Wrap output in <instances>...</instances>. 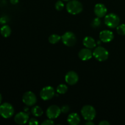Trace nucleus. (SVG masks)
Instances as JSON below:
<instances>
[{"label": "nucleus", "instance_id": "obj_26", "mask_svg": "<svg viewBox=\"0 0 125 125\" xmlns=\"http://www.w3.org/2000/svg\"><path fill=\"white\" fill-rule=\"evenodd\" d=\"M29 124L31 125H37L39 124V122L35 118H31L29 121Z\"/></svg>", "mask_w": 125, "mask_h": 125}, {"label": "nucleus", "instance_id": "obj_20", "mask_svg": "<svg viewBox=\"0 0 125 125\" xmlns=\"http://www.w3.org/2000/svg\"><path fill=\"white\" fill-rule=\"evenodd\" d=\"M68 90V87L65 84H59L57 87V92L60 94H64Z\"/></svg>", "mask_w": 125, "mask_h": 125}, {"label": "nucleus", "instance_id": "obj_32", "mask_svg": "<svg viewBox=\"0 0 125 125\" xmlns=\"http://www.w3.org/2000/svg\"><path fill=\"white\" fill-rule=\"evenodd\" d=\"M63 1H70V0H63Z\"/></svg>", "mask_w": 125, "mask_h": 125}, {"label": "nucleus", "instance_id": "obj_2", "mask_svg": "<svg viewBox=\"0 0 125 125\" xmlns=\"http://www.w3.org/2000/svg\"><path fill=\"white\" fill-rule=\"evenodd\" d=\"M81 114L84 119L87 121L93 120L96 116V112L95 109L90 105H85L82 108Z\"/></svg>", "mask_w": 125, "mask_h": 125}, {"label": "nucleus", "instance_id": "obj_23", "mask_svg": "<svg viewBox=\"0 0 125 125\" xmlns=\"http://www.w3.org/2000/svg\"><path fill=\"white\" fill-rule=\"evenodd\" d=\"M55 7H56V9L57 10L61 11L64 7V4L62 1H58L56 2V4H55Z\"/></svg>", "mask_w": 125, "mask_h": 125}, {"label": "nucleus", "instance_id": "obj_8", "mask_svg": "<svg viewBox=\"0 0 125 125\" xmlns=\"http://www.w3.org/2000/svg\"><path fill=\"white\" fill-rule=\"evenodd\" d=\"M54 95V89L51 86H46L43 88L40 93V96L41 98L45 101L51 100L53 98Z\"/></svg>", "mask_w": 125, "mask_h": 125}, {"label": "nucleus", "instance_id": "obj_22", "mask_svg": "<svg viewBox=\"0 0 125 125\" xmlns=\"http://www.w3.org/2000/svg\"><path fill=\"white\" fill-rule=\"evenodd\" d=\"M100 24H101V20L98 17L96 18H95V19H94V20L92 22V27H94L95 28L100 26Z\"/></svg>", "mask_w": 125, "mask_h": 125}, {"label": "nucleus", "instance_id": "obj_7", "mask_svg": "<svg viewBox=\"0 0 125 125\" xmlns=\"http://www.w3.org/2000/svg\"><path fill=\"white\" fill-rule=\"evenodd\" d=\"M23 102L26 106H31L35 104L37 102V97L35 94L31 91L26 92L23 95Z\"/></svg>", "mask_w": 125, "mask_h": 125}, {"label": "nucleus", "instance_id": "obj_15", "mask_svg": "<svg viewBox=\"0 0 125 125\" xmlns=\"http://www.w3.org/2000/svg\"><path fill=\"white\" fill-rule=\"evenodd\" d=\"M80 117L76 113H72L68 115L67 122L71 125H78L80 123Z\"/></svg>", "mask_w": 125, "mask_h": 125}, {"label": "nucleus", "instance_id": "obj_19", "mask_svg": "<svg viewBox=\"0 0 125 125\" xmlns=\"http://www.w3.org/2000/svg\"><path fill=\"white\" fill-rule=\"evenodd\" d=\"M31 112L35 117H40L43 114V110L40 106H35L32 109Z\"/></svg>", "mask_w": 125, "mask_h": 125}, {"label": "nucleus", "instance_id": "obj_25", "mask_svg": "<svg viewBox=\"0 0 125 125\" xmlns=\"http://www.w3.org/2000/svg\"><path fill=\"white\" fill-rule=\"evenodd\" d=\"M54 124V122L51 120V119H50V118L49 120H46L42 123V125H51Z\"/></svg>", "mask_w": 125, "mask_h": 125}, {"label": "nucleus", "instance_id": "obj_24", "mask_svg": "<svg viewBox=\"0 0 125 125\" xmlns=\"http://www.w3.org/2000/svg\"><path fill=\"white\" fill-rule=\"evenodd\" d=\"M61 112H63V113H67L70 111V107L68 105H64V106H62L61 108Z\"/></svg>", "mask_w": 125, "mask_h": 125}, {"label": "nucleus", "instance_id": "obj_28", "mask_svg": "<svg viewBox=\"0 0 125 125\" xmlns=\"http://www.w3.org/2000/svg\"><path fill=\"white\" fill-rule=\"evenodd\" d=\"M99 125H109L110 123H109L107 121L103 120V121H102V122H100V123H99Z\"/></svg>", "mask_w": 125, "mask_h": 125}, {"label": "nucleus", "instance_id": "obj_9", "mask_svg": "<svg viewBox=\"0 0 125 125\" xmlns=\"http://www.w3.org/2000/svg\"><path fill=\"white\" fill-rule=\"evenodd\" d=\"M61 109L56 105H51L46 110V115L50 119L57 118L61 113Z\"/></svg>", "mask_w": 125, "mask_h": 125}, {"label": "nucleus", "instance_id": "obj_27", "mask_svg": "<svg viewBox=\"0 0 125 125\" xmlns=\"http://www.w3.org/2000/svg\"><path fill=\"white\" fill-rule=\"evenodd\" d=\"M7 21V18H6V17H1V18H0V23H1V24H5V23H6Z\"/></svg>", "mask_w": 125, "mask_h": 125}, {"label": "nucleus", "instance_id": "obj_14", "mask_svg": "<svg viewBox=\"0 0 125 125\" xmlns=\"http://www.w3.org/2000/svg\"><path fill=\"white\" fill-rule=\"evenodd\" d=\"M93 53L89 48H83L80 50L78 56L82 61H88L92 57Z\"/></svg>", "mask_w": 125, "mask_h": 125}, {"label": "nucleus", "instance_id": "obj_21", "mask_svg": "<svg viewBox=\"0 0 125 125\" xmlns=\"http://www.w3.org/2000/svg\"><path fill=\"white\" fill-rule=\"evenodd\" d=\"M117 32L121 35H125V24H122L117 27Z\"/></svg>", "mask_w": 125, "mask_h": 125}, {"label": "nucleus", "instance_id": "obj_18", "mask_svg": "<svg viewBox=\"0 0 125 125\" xmlns=\"http://www.w3.org/2000/svg\"><path fill=\"white\" fill-rule=\"evenodd\" d=\"M61 39H62V37L57 35V34H52L49 37L48 40L50 43L56 44L57 42H59Z\"/></svg>", "mask_w": 125, "mask_h": 125}, {"label": "nucleus", "instance_id": "obj_30", "mask_svg": "<svg viewBox=\"0 0 125 125\" xmlns=\"http://www.w3.org/2000/svg\"><path fill=\"white\" fill-rule=\"evenodd\" d=\"M85 125H94V123H93L91 120L87 121V122L85 123Z\"/></svg>", "mask_w": 125, "mask_h": 125}, {"label": "nucleus", "instance_id": "obj_29", "mask_svg": "<svg viewBox=\"0 0 125 125\" xmlns=\"http://www.w3.org/2000/svg\"><path fill=\"white\" fill-rule=\"evenodd\" d=\"M19 0H10V2L12 4H17V3L18 2Z\"/></svg>", "mask_w": 125, "mask_h": 125}, {"label": "nucleus", "instance_id": "obj_5", "mask_svg": "<svg viewBox=\"0 0 125 125\" xmlns=\"http://www.w3.org/2000/svg\"><path fill=\"white\" fill-rule=\"evenodd\" d=\"M93 56L96 59L100 62H103L107 59L109 57V52L106 48L102 46H98L94 50Z\"/></svg>", "mask_w": 125, "mask_h": 125}, {"label": "nucleus", "instance_id": "obj_1", "mask_svg": "<svg viewBox=\"0 0 125 125\" xmlns=\"http://www.w3.org/2000/svg\"><path fill=\"white\" fill-rule=\"evenodd\" d=\"M83 9V4L78 0L69 1L67 4V10L70 14H78L82 12Z\"/></svg>", "mask_w": 125, "mask_h": 125}, {"label": "nucleus", "instance_id": "obj_17", "mask_svg": "<svg viewBox=\"0 0 125 125\" xmlns=\"http://www.w3.org/2000/svg\"><path fill=\"white\" fill-rule=\"evenodd\" d=\"M0 32H1V34L4 37H8L10 36L11 34V31L10 28L9 26L8 25H4L3 26L1 27V29H0Z\"/></svg>", "mask_w": 125, "mask_h": 125}, {"label": "nucleus", "instance_id": "obj_10", "mask_svg": "<svg viewBox=\"0 0 125 125\" xmlns=\"http://www.w3.org/2000/svg\"><path fill=\"white\" fill-rule=\"evenodd\" d=\"M65 79L66 83L69 85H74L78 83L79 80V76L75 72L70 71L66 74Z\"/></svg>", "mask_w": 125, "mask_h": 125}, {"label": "nucleus", "instance_id": "obj_31", "mask_svg": "<svg viewBox=\"0 0 125 125\" xmlns=\"http://www.w3.org/2000/svg\"><path fill=\"white\" fill-rule=\"evenodd\" d=\"M1 101H2V96H1V94H0V104L1 103Z\"/></svg>", "mask_w": 125, "mask_h": 125}, {"label": "nucleus", "instance_id": "obj_11", "mask_svg": "<svg viewBox=\"0 0 125 125\" xmlns=\"http://www.w3.org/2000/svg\"><path fill=\"white\" fill-rule=\"evenodd\" d=\"M29 114L26 112H20L15 116L14 120L18 125L25 124L29 120Z\"/></svg>", "mask_w": 125, "mask_h": 125}, {"label": "nucleus", "instance_id": "obj_4", "mask_svg": "<svg viewBox=\"0 0 125 125\" xmlns=\"http://www.w3.org/2000/svg\"><path fill=\"white\" fill-rule=\"evenodd\" d=\"M120 20L119 17L115 13H109L105 17L104 23L110 28H117L120 24Z\"/></svg>", "mask_w": 125, "mask_h": 125}, {"label": "nucleus", "instance_id": "obj_6", "mask_svg": "<svg viewBox=\"0 0 125 125\" xmlns=\"http://www.w3.org/2000/svg\"><path fill=\"white\" fill-rule=\"evenodd\" d=\"M62 42L67 46H73L76 44L77 39L74 33L67 32L62 36Z\"/></svg>", "mask_w": 125, "mask_h": 125}, {"label": "nucleus", "instance_id": "obj_12", "mask_svg": "<svg viewBox=\"0 0 125 125\" xmlns=\"http://www.w3.org/2000/svg\"><path fill=\"white\" fill-rule=\"evenodd\" d=\"M114 37L113 32L111 31L104 30L100 33V40L104 43H108L112 41Z\"/></svg>", "mask_w": 125, "mask_h": 125}, {"label": "nucleus", "instance_id": "obj_3", "mask_svg": "<svg viewBox=\"0 0 125 125\" xmlns=\"http://www.w3.org/2000/svg\"><path fill=\"white\" fill-rule=\"evenodd\" d=\"M14 114V109L12 104L8 103H4L0 105V115L4 118H9L12 117Z\"/></svg>", "mask_w": 125, "mask_h": 125}, {"label": "nucleus", "instance_id": "obj_13", "mask_svg": "<svg viewBox=\"0 0 125 125\" xmlns=\"http://www.w3.org/2000/svg\"><path fill=\"white\" fill-rule=\"evenodd\" d=\"M107 12V8L103 4H97L95 5V7H94L95 14L99 18H101V17H103L104 16L106 15Z\"/></svg>", "mask_w": 125, "mask_h": 125}, {"label": "nucleus", "instance_id": "obj_16", "mask_svg": "<svg viewBox=\"0 0 125 125\" xmlns=\"http://www.w3.org/2000/svg\"><path fill=\"white\" fill-rule=\"evenodd\" d=\"M83 45L89 49L94 48L96 46V43L95 40L92 37H85L83 40Z\"/></svg>", "mask_w": 125, "mask_h": 125}]
</instances>
